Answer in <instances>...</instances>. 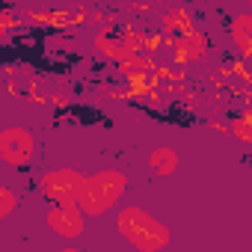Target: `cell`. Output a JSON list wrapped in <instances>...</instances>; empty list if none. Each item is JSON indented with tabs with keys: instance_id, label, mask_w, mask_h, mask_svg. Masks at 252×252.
Here are the masks:
<instances>
[{
	"instance_id": "cell-11",
	"label": "cell",
	"mask_w": 252,
	"mask_h": 252,
	"mask_svg": "<svg viewBox=\"0 0 252 252\" xmlns=\"http://www.w3.org/2000/svg\"><path fill=\"white\" fill-rule=\"evenodd\" d=\"M18 208V196L9 184H0V220H6L12 211Z\"/></svg>"
},
{
	"instance_id": "cell-10",
	"label": "cell",
	"mask_w": 252,
	"mask_h": 252,
	"mask_svg": "<svg viewBox=\"0 0 252 252\" xmlns=\"http://www.w3.org/2000/svg\"><path fill=\"white\" fill-rule=\"evenodd\" d=\"M228 137H234V140L252 146V104H249L243 113L231 116V122H228Z\"/></svg>"
},
{
	"instance_id": "cell-7",
	"label": "cell",
	"mask_w": 252,
	"mask_h": 252,
	"mask_svg": "<svg viewBox=\"0 0 252 252\" xmlns=\"http://www.w3.org/2000/svg\"><path fill=\"white\" fill-rule=\"evenodd\" d=\"M228 36L243 57H252V12H240L228 21Z\"/></svg>"
},
{
	"instance_id": "cell-9",
	"label": "cell",
	"mask_w": 252,
	"mask_h": 252,
	"mask_svg": "<svg viewBox=\"0 0 252 252\" xmlns=\"http://www.w3.org/2000/svg\"><path fill=\"white\" fill-rule=\"evenodd\" d=\"M178 152L172 149V146H158V149H152V155H149V166H152V172L155 175H160V178H169V175H175L178 172Z\"/></svg>"
},
{
	"instance_id": "cell-12",
	"label": "cell",
	"mask_w": 252,
	"mask_h": 252,
	"mask_svg": "<svg viewBox=\"0 0 252 252\" xmlns=\"http://www.w3.org/2000/svg\"><path fill=\"white\" fill-rule=\"evenodd\" d=\"M231 3H237V0H231Z\"/></svg>"
},
{
	"instance_id": "cell-2",
	"label": "cell",
	"mask_w": 252,
	"mask_h": 252,
	"mask_svg": "<svg viewBox=\"0 0 252 252\" xmlns=\"http://www.w3.org/2000/svg\"><path fill=\"white\" fill-rule=\"evenodd\" d=\"M125 193H128V175L122 169H98L95 175H86L77 205L86 211V217H104L119 205Z\"/></svg>"
},
{
	"instance_id": "cell-4",
	"label": "cell",
	"mask_w": 252,
	"mask_h": 252,
	"mask_svg": "<svg viewBox=\"0 0 252 252\" xmlns=\"http://www.w3.org/2000/svg\"><path fill=\"white\" fill-rule=\"evenodd\" d=\"M0 160L12 169H24L36 160V137L30 128L9 125L0 131Z\"/></svg>"
},
{
	"instance_id": "cell-6",
	"label": "cell",
	"mask_w": 252,
	"mask_h": 252,
	"mask_svg": "<svg viewBox=\"0 0 252 252\" xmlns=\"http://www.w3.org/2000/svg\"><path fill=\"white\" fill-rule=\"evenodd\" d=\"M211 51V42L205 33L190 30L184 36H175V60L178 63H202Z\"/></svg>"
},
{
	"instance_id": "cell-3",
	"label": "cell",
	"mask_w": 252,
	"mask_h": 252,
	"mask_svg": "<svg viewBox=\"0 0 252 252\" xmlns=\"http://www.w3.org/2000/svg\"><path fill=\"white\" fill-rule=\"evenodd\" d=\"M83 181H86V175H83L80 169L60 166V169L42 172L39 181H36V190H39V196H42L48 205H63V202H77V199H80Z\"/></svg>"
},
{
	"instance_id": "cell-8",
	"label": "cell",
	"mask_w": 252,
	"mask_h": 252,
	"mask_svg": "<svg viewBox=\"0 0 252 252\" xmlns=\"http://www.w3.org/2000/svg\"><path fill=\"white\" fill-rule=\"evenodd\" d=\"M160 27H163V33H169V36H184V33L193 30V15H190V9H184V6H169V9H163V15H160Z\"/></svg>"
},
{
	"instance_id": "cell-1",
	"label": "cell",
	"mask_w": 252,
	"mask_h": 252,
	"mask_svg": "<svg viewBox=\"0 0 252 252\" xmlns=\"http://www.w3.org/2000/svg\"><path fill=\"white\" fill-rule=\"evenodd\" d=\"M116 231L140 252L166 249L172 240V231L166 228V222L140 205H125L116 211Z\"/></svg>"
},
{
	"instance_id": "cell-5",
	"label": "cell",
	"mask_w": 252,
	"mask_h": 252,
	"mask_svg": "<svg viewBox=\"0 0 252 252\" xmlns=\"http://www.w3.org/2000/svg\"><path fill=\"white\" fill-rule=\"evenodd\" d=\"M48 228L57 234V237H65V240H77L83 231H86V211L77 205V202H63V205H51L48 211Z\"/></svg>"
}]
</instances>
